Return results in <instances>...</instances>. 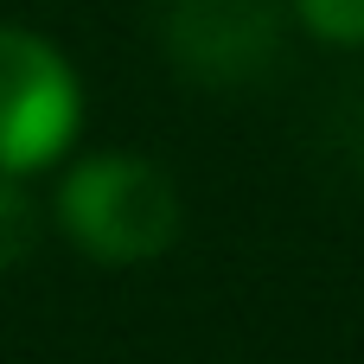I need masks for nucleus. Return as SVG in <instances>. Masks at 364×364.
I'll return each mask as SVG.
<instances>
[{"instance_id":"nucleus-1","label":"nucleus","mask_w":364,"mask_h":364,"mask_svg":"<svg viewBox=\"0 0 364 364\" xmlns=\"http://www.w3.org/2000/svg\"><path fill=\"white\" fill-rule=\"evenodd\" d=\"M51 218L90 262L134 269L173 250L186 211H179V186L166 179V166L141 154H90L58 179Z\"/></svg>"},{"instance_id":"nucleus-2","label":"nucleus","mask_w":364,"mask_h":364,"mask_svg":"<svg viewBox=\"0 0 364 364\" xmlns=\"http://www.w3.org/2000/svg\"><path fill=\"white\" fill-rule=\"evenodd\" d=\"M83 128V83L70 58L32 32L0 19V179H32L70 154Z\"/></svg>"},{"instance_id":"nucleus-3","label":"nucleus","mask_w":364,"mask_h":364,"mask_svg":"<svg viewBox=\"0 0 364 364\" xmlns=\"http://www.w3.org/2000/svg\"><path fill=\"white\" fill-rule=\"evenodd\" d=\"M38 243V198L26 192V179H0V269L26 262Z\"/></svg>"},{"instance_id":"nucleus-4","label":"nucleus","mask_w":364,"mask_h":364,"mask_svg":"<svg viewBox=\"0 0 364 364\" xmlns=\"http://www.w3.org/2000/svg\"><path fill=\"white\" fill-rule=\"evenodd\" d=\"M307 32L326 45H364V0H294Z\"/></svg>"}]
</instances>
